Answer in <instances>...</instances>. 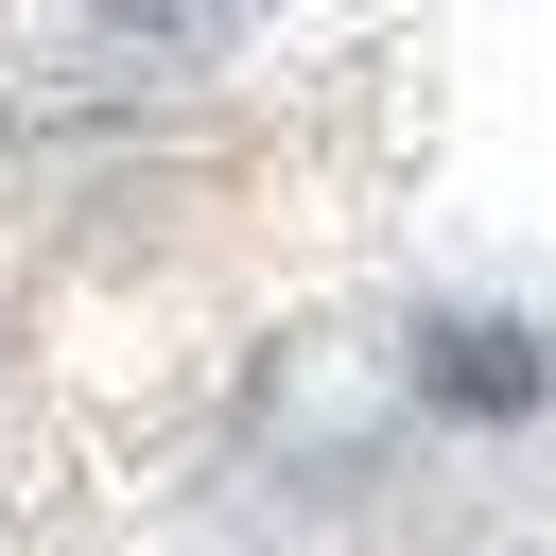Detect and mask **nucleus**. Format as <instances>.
<instances>
[{
  "instance_id": "nucleus-1",
  "label": "nucleus",
  "mask_w": 556,
  "mask_h": 556,
  "mask_svg": "<svg viewBox=\"0 0 556 556\" xmlns=\"http://www.w3.org/2000/svg\"><path fill=\"white\" fill-rule=\"evenodd\" d=\"M400 400H417V417H452V434H521V417L556 400V330H539V313H486V295H452V313H417V348H400Z\"/></svg>"
},
{
  "instance_id": "nucleus-2",
  "label": "nucleus",
  "mask_w": 556,
  "mask_h": 556,
  "mask_svg": "<svg viewBox=\"0 0 556 556\" xmlns=\"http://www.w3.org/2000/svg\"><path fill=\"white\" fill-rule=\"evenodd\" d=\"M87 35H122V52H208L226 0H87Z\"/></svg>"
}]
</instances>
